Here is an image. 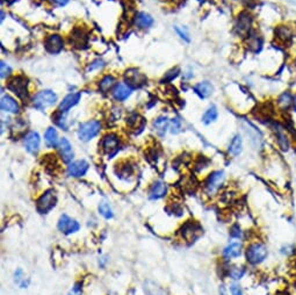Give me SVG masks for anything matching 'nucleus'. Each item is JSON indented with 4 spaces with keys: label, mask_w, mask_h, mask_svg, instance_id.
Wrapping results in <instances>:
<instances>
[{
    "label": "nucleus",
    "mask_w": 296,
    "mask_h": 295,
    "mask_svg": "<svg viewBox=\"0 0 296 295\" xmlns=\"http://www.w3.org/2000/svg\"><path fill=\"white\" fill-rule=\"evenodd\" d=\"M268 247L263 242H253L245 250L246 262L255 266L263 264L268 258Z\"/></svg>",
    "instance_id": "nucleus-1"
},
{
    "label": "nucleus",
    "mask_w": 296,
    "mask_h": 295,
    "mask_svg": "<svg viewBox=\"0 0 296 295\" xmlns=\"http://www.w3.org/2000/svg\"><path fill=\"white\" fill-rule=\"evenodd\" d=\"M225 180V173L223 170L214 171L209 174L207 180L204 183V189L208 194H215L216 192L221 189Z\"/></svg>",
    "instance_id": "nucleus-2"
},
{
    "label": "nucleus",
    "mask_w": 296,
    "mask_h": 295,
    "mask_svg": "<svg viewBox=\"0 0 296 295\" xmlns=\"http://www.w3.org/2000/svg\"><path fill=\"white\" fill-rule=\"evenodd\" d=\"M252 22H253V19L250 13L242 12L241 14L238 15V18L237 20H236V24H235L236 34L241 37H247L248 34L252 32L251 31Z\"/></svg>",
    "instance_id": "nucleus-3"
},
{
    "label": "nucleus",
    "mask_w": 296,
    "mask_h": 295,
    "mask_svg": "<svg viewBox=\"0 0 296 295\" xmlns=\"http://www.w3.org/2000/svg\"><path fill=\"white\" fill-rule=\"evenodd\" d=\"M100 129H101L100 122L96 121V120L83 123V125L79 127L78 138L79 140L84 141V142H87V141H91L92 139L96 138Z\"/></svg>",
    "instance_id": "nucleus-4"
},
{
    "label": "nucleus",
    "mask_w": 296,
    "mask_h": 295,
    "mask_svg": "<svg viewBox=\"0 0 296 295\" xmlns=\"http://www.w3.org/2000/svg\"><path fill=\"white\" fill-rule=\"evenodd\" d=\"M56 201H57V199H56L55 191H53V190L45 191L36 202L37 212L41 213V214H47L55 207Z\"/></svg>",
    "instance_id": "nucleus-5"
},
{
    "label": "nucleus",
    "mask_w": 296,
    "mask_h": 295,
    "mask_svg": "<svg viewBox=\"0 0 296 295\" xmlns=\"http://www.w3.org/2000/svg\"><path fill=\"white\" fill-rule=\"evenodd\" d=\"M56 100H57V96H56L53 91L45 89V91L38 92L37 95L33 98V104L38 109H44L47 107L53 106Z\"/></svg>",
    "instance_id": "nucleus-6"
},
{
    "label": "nucleus",
    "mask_w": 296,
    "mask_h": 295,
    "mask_svg": "<svg viewBox=\"0 0 296 295\" xmlns=\"http://www.w3.org/2000/svg\"><path fill=\"white\" fill-rule=\"evenodd\" d=\"M27 85H28V80L26 79L25 77L18 76V77H14V78H12L10 82H8L7 88L14 93V95L21 98V99H25V98L28 97Z\"/></svg>",
    "instance_id": "nucleus-7"
},
{
    "label": "nucleus",
    "mask_w": 296,
    "mask_h": 295,
    "mask_svg": "<svg viewBox=\"0 0 296 295\" xmlns=\"http://www.w3.org/2000/svg\"><path fill=\"white\" fill-rule=\"evenodd\" d=\"M124 80L128 86L132 87H142L143 85L147 84V77L142 72H140L137 69H129L126 75H124Z\"/></svg>",
    "instance_id": "nucleus-8"
},
{
    "label": "nucleus",
    "mask_w": 296,
    "mask_h": 295,
    "mask_svg": "<svg viewBox=\"0 0 296 295\" xmlns=\"http://www.w3.org/2000/svg\"><path fill=\"white\" fill-rule=\"evenodd\" d=\"M293 97L294 93L290 91V89H286V91L281 92L280 95L277 98V107L278 109L282 113H288L291 110V107H293Z\"/></svg>",
    "instance_id": "nucleus-9"
},
{
    "label": "nucleus",
    "mask_w": 296,
    "mask_h": 295,
    "mask_svg": "<svg viewBox=\"0 0 296 295\" xmlns=\"http://www.w3.org/2000/svg\"><path fill=\"white\" fill-rule=\"evenodd\" d=\"M57 226H58L59 232L65 234V235L75 234L80 229V224L78 223V222L74 219H71V217L67 216V215L61 216V219H59V221H58Z\"/></svg>",
    "instance_id": "nucleus-10"
},
{
    "label": "nucleus",
    "mask_w": 296,
    "mask_h": 295,
    "mask_svg": "<svg viewBox=\"0 0 296 295\" xmlns=\"http://www.w3.org/2000/svg\"><path fill=\"white\" fill-rule=\"evenodd\" d=\"M243 254V244L241 242H231L223 249L222 256L226 260L239 258Z\"/></svg>",
    "instance_id": "nucleus-11"
},
{
    "label": "nucleus",
    "mask_w": 296,
    "mask_h": 295,
    "mask_svg": "<svg viewBox=\"0 0 296 295\" xmlns=\"http://www.w3.org/2000/svg\"><path fill=\"white\" fill-rule=\"evenodd\" d=\"M87 171H88V163L84 160L76 161L74 162V163H71L70 165H69V168H67L69 176L76 177V178L85 176Z\"/></svg>",
    "instance_id": "nucleus-12"
},
{
    "label": "nucleus",
    "mask_w": 296,
    "mask_h": 295,
    "mask_svg": "<svg viewBox=\"0 0 296 295\" xmlns=\"http://www.w3.org/2000/svg\"><path fill=\"white\" fill-rule=\"evenodd\" d=\"M101 147H102V150H104L107 155L113 156L119 149L118 136L114 135V134L106 135L101 142Z\"/></svg>",
    "instance_id": "nucleus-13"
},
{
    "label": "nucleus",
    "mask_w": 296,
    "mask_h": 295,
    "mask_svg": "<svg viewBox=\"0 0 296 295\" xmlns=\"http://www.w3.org/2000/svg\"><path fill=\"white\" fill-rule=\"evenodd\" d=\"M44 47H45V50L50 54L61 53L64 47L63 38L59 35H50L47 37V40L44 42Z\"/></svg>",
    "instance_id": "nucleus-14"
},
{
    "label": "nucleus",
    "mask_w": 296,
    "mask_h": 295,
    "mask_svg": "<svg viewBox=\"0 0 296 295\" xmlns=\"http://www.w3.org/2000/svg\"><path fill=\"white\" fill-rule=\"evenodd\" d=\"M40 143H41V140H40V135L37 134L35 131H31L28 132L27 135H26L25 138V145H26V149H27L28 152L31 153H36L38 151V149H40Z\"/></svg>",
    "instance_id": "nucleus-15"
},
{
    "label": "nucleus",
    "mask_w": 296,
    "mask_h": 295,
    "mask_svg": "<svg viewBox=\"0 0 296 295\" xmlns=\"http://www.w3.org/2000/svg\"><path fill=\"white\" fill-rule=\"evenodd\" d=\"M58 151L61 153L63 162H65V163H70L72 158H74V150H72L71 144L66 139H62L59 141Z\"/></svg>",
    "instance_id": "nucleus-16"
},
{
    "label": "nucleus",
    "mask_w": 296,
    "mask_h": 295,
    "mask_svg": "<svg viewBox=\"0 0 296 295\" xmlns=\"http://www.w3.org/2000/svg\"><path fill=\"white\" fill-rule=\"evenodd\" d=\"M79 100H80V93H71V95L64 98L61 105H59L58 110L62 113H67L69 109L78 104Z\"/></svg>",
    "instance_id": "nucleus-17"
},
{
    "label": "nucleus",
    "mask_w": 296,
    "mask_h": 295,
    "mask_svg": "<svg viewBox=\"0 0 296 295\" xmlns=\"http://www.w3.org/2000/svg\"><path fill=\"white\" fill-rule=\"evenodd\" d=\"M242 151H243V139L241 135L237 134L230 141V144L228 147V153L233 157H237L241 155Z\"/></svg>",
    "instance_id": "nucleus-18"
},
{
    "label": "nucleus",
    "mask_w": 296,
    "mask_h": 295,
    "mask_svg": "<svg viewBox=\"0 0 296 295\" xmlns=\"http://www.w3.org/2000/svg\"><path fill=\"white\" fill-rule=\"evenodd\" d=\"M0 106H2V109L4 110V112H7V113L16 114V113H19V110H20V107H19L18 102H16L10 96H4L2 98Z\"/></svg>",
    "instance_id": "nucleus-19"
},
{
    "label": "nucleus",
    "mask_w": 296,
    "mask_h": 295,
    "mask_svg": "<svg viewBox=\"0 0 296 295\" xmlns=\"http://www.w3.org/2000/svg\"><path fill=\"white\" fill-rule=\"evenodd\" d=\"M247 46L252 53H259L263 48V38L256 32H251L247 35Z\"/></svg>",
    "instance_id": "nucleus-20"
},
{
    "label": "nucleus",
    "mask_w": 296,
    "mask_h": 295,
    "mask_svg": "<svg viewBox=\"0 0 296 295\" xmlns=\"http://www.w3.org/2000/svg\"><path fill=\"white\" fill-rule=\"evenodd\" d=\"M193 89H194V92L196 93L197 96H199L200 98H202V99H204V98H208L213 95V92H214V87H213V85L210 84L209 82H201V83H197L194 87H193Z\"/></svg>",
    "instance_id": "nucleus-21"
},
{
    "label": "nucleus",
    "mask_w": 296,
    "mask_h": 295,
    "mask_svg": "<svg viewBox=\"0 0 296 295\" xmlns=\"http://www.w3.org/2000/svg\"><path fill=\"white\" fill-rule=\"evenodd\" d=\"M166 191H167V187L164 183L163 181L154 183L153 185L151 186V189H150L149 198L151 200L161 199L166 194Z\"/></svg>",
    "instance_id": "nucleus-22"
},
{
    "label": "nucleus",
    "mask_w": 296,
    "mask_h": 295,
    "mask_svg": "<svg viewBox=\"0 0 296 295\" xmlns=\"http://www.w3.org/2000/svg\"><path fill=\"white\" fill-rule=\"evenodd\" d=\"M131 95V87L127 84H119L113 89V97L119 101L126 100Z\"/></svg>",
    "instance_id": "nucleus-23"
},
{
    "label": "nucleus",
    "mask_w": 296,
    "mask_h": 295,
    "mask_svg": "<svg viewBox=\"0 0 296 295\" xmlns=\"http://www.w3.org/2000/svg\"><path fill=\"white\" fill-rule=\"evenodd\" d=\"M246 268L243 265H231L228 268V277L235 281L241 280L245 276Z\"/></svg>",
    "instance_id": "nucleus-24"
},
{
    "label": "nucleus",
    "mask_w": 296,
    "mask_h": 295,
    "mask_svg": "<svg viewBox=\"0 0 296 295\" xmlns=\"http://www.w3.org/2000/svg\"><path fill=\"white\" fill-rule=\"evenodd\" d=\"M71 43L74 44L76 48H84L87 43V36L86 34L81 31H75L70 38Z\"/></svg>",
    "instance_id": "nucleus-25"
},
{
    "label": "nucleus",
    "mask_w": 296,
    "mask_h": 295,
    "mask_svg": "<svg viewBox=\"0 0 296 295\" xmlns=\"http://www.w3.org/2000/svg\"><path fill=\"white\" fill-rule=\"evenodd\" d=\"M153 24V19L151 18V15L147 14V13L141 12L136 15L135 18V25L140 28H149L150 26Z\"/></svg>",
    "instance_id": "nucleus-26"
},
{
    "label": "nucleus",
    "mask_w": 296,
    "mask_h": 295,
    "mask_svg": "<svg viewBox=\"0 0 296 295\" xmlns=\"http://www.w3.org/2000/svg\"><path fill=\"white\" fill-rule=\"evenodd\" d=\"M217 118H218V110H217L215 105H212L204 112L203 117H202V122L204 123V125H210V123L215 122Z\"/></svg>",
    "instance_id": "nucleus-27"
},
{
    "label": "nucleus",
    "mask_w": 296,
    "mask_h": 295,
    "mask_svg": "<svg viewBox=\"0 0 296 295\" xmlns=\"http://www.w3.org/2000/svg\"><path fill=\"white\" fill-rule=\"evenodd\" d=\"M44 139H45L47 144H48V147H50V148H54V147H56V145H58V143H59L57 131H56L55 128H48V129H47Z\"/></svg>",
    "instance_id": "nucleus-28"
},
{
    "label": "nucleus",
    "mask_w": 296,
    "mask_h": 295,
    "mask_svg": "<svg viewBox=\"0 0 296 295\" xmlns=\"http://www.w3.org/2000/svg\"><path fill=\"white\" fill-rule=\"evenodd\" d=\"M170 125H171V122L169 121V119L167 118H160L153 122L154 130H156L160 135H164Z\"/></svg>",
    "instance_id": "nucleus-29"
},
{
    "label": "nucleus",
    "mask_w": 296,
    "mask_h": 295,
    "mask_svg": "<svg viewBox=\"0 0 296 295\" xmlns=\"http://www.w3.org/2000/svg\"><path fill=\"white\" fill-rule=\"evenodd\" d=\"M114 85H115V78H114V77L106 76V77H104V78L101 79L100 84H99V88H100V91L102 93H107V92L109 91V89H111V87H113Z\"/></svg>",
    "instance_id": "nucleus-30"
},
{
    "label": "nucleus",
    "mask_w": 296,
    "mask_h": 295,
    "mask_svg": "<svg viewBox=\"0 0 296 295\" xmlns=\"http://www.w3.org/2000/svg\"><path fill=\"white\" fill-rule=\"evenodd\" d=\"M98 209H99V213H100L101 215L105 217V219H111V217H113V215H114L110 206L107 202H101L100 205H99Z\"/></svg>",
    "instance_id": "nucleus-31"
},
{
    "label": "nucleus",
    "mask_w": 296,
    "mask_h": 295,
    "mask_svg": "<svg viewBox=\"0 0 296 295\" xmlns=\"http://www.w3.org/2000/svg\"><path fill=\"white\" fill-rule=\"evenodd\" d=\"M280 254L285 257H294L296 256V246L294 244H285L280 247Z\"/></svg>",
    "instance_id": "nucleus-32"
},
{
    "label": "nucleus",
    "mask_w": 296,
    "mask_h": 295,
    "mask_svg": "<svg viewBox=\"0 0 296 295\" xmlns=\"http://www.w3.org/2000/svg\"><path fill=\"white\" fill-rule=\"evenodd\" d=\"M230 236L233 237V238H242L243 236V232H242V229H241V226H239L238 224H235L231 226V229H230Z\"/></svg>",
    "instance_id": "nucleus-33"
},
{
    "label": "nucleus",
    "mask_w": 296,
    "mask_h": 295,
    "mask_svg": "<svg viewBox=\"0 0 296 295\" xmlns=\"http://www.w3.org/2000/svg\"><path fill=\"white\" fill-rule=\"evenodd\" d=\"M230 293L231 295H244V290L241 285L234 283L230 285Z\"/></svg>",
    "instance_id": "nucleus-34"
},
{
    "label": "nucleus",
    "mask_w": 296,
    "mask_h": 295,
    "mask_svg": "<svg viewBox=\"0 0 296 295\" xmlns=\"http://www.w3.org/2000/svg\"><path fill=\"white\" fill-rule=\"evenodd\" d=\"M0 67H2V78H6V77H8V76L11 75L12 69L7 65L6 63L2 62V64H0Z\"/></svg>",
    "instance_id": "nucleus-35"
},
{
    "label": "nucleus",
    "mask_w": 296,
    "mask_h": 295,
    "mask_svg": "<svg viewBox=\"0 0 296 295\" xmlns=\"http://www.w3.org/2000/svg\"><path fill=\"white\" fill-rule=\"evenodd\" d=\"M178 74H179V69H174V70H171L170 72H167L166 74V78H164V80L165 82H167V80H172L173 78H175V77L178 76Z\"/></svg>",
    "instance_id": "nucleus-36"
},
{
    "label": "nucleus",
    "mask_w": 296,
    "mask_h": 295,
    "mask_svg": "<svg viewBox=\"0 0 296 295\" xmlns=\"http://www.w3.org/2000/svg\"><path fill=\"white\" fill-rule=\"evenodd\" d=\"M179 128H180V123L178 120H173L172 122H171V131L172 132H178L179 131Z\"/></svg>",
    "instance_id": "nucleus-37"
},
{
    "label": "nucleus",
    "mask_w": 296,
    "mask_h": 295,
    "mask_svg": "<svg viewBox=\"0 0 296 295\" xmlns=\"http://www.w3.org/2000/svg\"><path fill=\"white\" fill-rule=\"evenodd\" d=\"M175 32H177L180 37L184 38V40H186V41H190V37H188V34L186 32H183L181 29H180L179 27H175Z\"/></svg>",
    "instance_id": "nucleus-38"
},
{
    "label": "nucleus",
    "mask_w": 296,
    "mask_h": 295,
    "mask_svg": "<svg viewBox=\"0 0 296 295\" xmlns=\"http://www.w3.org/2000/svg\"><path fill=\"white\" fill-rule=\"evenodd\" d=\"M101 66H104V62H102V61H96V62L93 63V65L89 66L88 70H94L96 67H101Z\"/></svg>",
    "instance_id": "nucleus-39"
},
{
    "label": "nucleus",
    "mask_w": 296,
    "mask_h": 295,
    "mask_svg": "<svg viewBox=\"0 0 296 295\" xmlns=\"http://www.w3.org/2000/svg\"><path fill=\"white\" fill-rule=\"evenodd\" d=\"M291 112L296 114V91L294 92V97H293V107H291Z\"/></svg>",
    "instance_id": "nucleus-40"
},
{
    "label": "nucleus",
    "mask_w": 296,
    "mask_h": 295,
    "mask_svg": "<svg viewBox=\"0 0 296 295\" xmlns=\"http://www.w3.org/2000/svg\"><path fill=\"white\" fill-rule=\"evenodd\" d=\"M220 295H229V294H228V290H226L224 285H221V286H220Z\"/></svg>",
    "instance_id": "nucleus-41"
},
{
    "label": "nucleus",
    "mask_w": 296,
    "mask_h": 295,
    "mask_svg": "<svg viewBox=\"0 0 296 295\" xmlns=\"http://www.w3.org/2000/svg\"><path fill=\"white\" fill-rule=\"evenodd\" d=\"M53 2L55 4H57V5H59V6H63V5H65V4L67 3V0H53Z\"/></svg>",
    "instance_id": "nucleus-42"
},
{
    "label": "nucleus",
    "mask_w": 296,
    "mask_h": 295,
    "mask_svg": "<svg viewBox=\"0 0 296 295\" xmlns=\"http://www.w3.org/2000/svg\"><path fill=\"white\" fill-rule=\"evenodd\" d=\"M294 65H295V67H296V57L294 58Z\"/></svg>",
    "instance_id": "nucleus-43"
},
{
    "label": "nucleus",
    "mask_w": 296,
    "mask_h": 295,
    "mask_svg": "<svg viewBox=\"0 0 296 295\" xmlns=\"http://www.w3.org/2000/svg\"><path fill=\"white\" fill-rule=\"evenodd\" d=\"M295 267H296V256H295Z\"/></svg>",
    "instance_id": "nucleus-44"
},
{
    "label": "nucleus",
    "mask_w": 296,
    "mask_h": 295,
    "mask_svg": "<svg viewBox=\"0 0 296 295\" xmlns=\"http://www.w3.org/2000/svg\"><path fill=\"white\" fill-rule=\"evenodd\" d=\"M197 2H202V0H197Z\"/></svg>",
    "instance_id": "nucleus-45"
},
{
    "label": "nucleus",
    "mask_w": 296,
    "mask_h": 295,
    "mask_svg": "<svg viewBox=\"0 0 296 295\" xmlns=\"http://www.w3.org/2000/svg\"><path fill=\"white\" fill-rule=\"evenodd\" d=\"M69 295H75V294H69Z\"/></svg>",
    "instance_id": "nucleus-46"
}]
</instances>
